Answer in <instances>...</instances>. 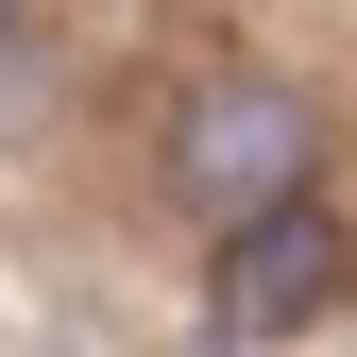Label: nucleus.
Segmentation results:
<instances>
[{
    "label": "nucleus",
    "instance_id": "obj_2",
    "mask_svg": "<svg viewBox=\"0 0 357 357\" xmlns=\"http://www.w3.org/2000/svg\"><path fill=\"white\" fill-rule=\"evenodd\" d=\"M306 153H324V119H306L289 85H204V102L170 119V188H188L204 221H238V204L306 188Z\"/></svg>",
    "mask_w": 357,
    "mask_h": 357
},
{
    "label": "nucleus",
    "instance_id": "obj_1",
    "mask_svg": "<svg viewBox=\"0 0 357 357\" xmlns=\"http://www.w3.org/2000/svg\"><path fill=\"white\" fill-rule=\"evenodd\" d=\"M340 204H306V188H273V204H238L221 221V289H204V340H289V324H324L340 306Z\"/></svg>",
    "mask_w": 357,
    "mask_h": 357
}]
</instances>
